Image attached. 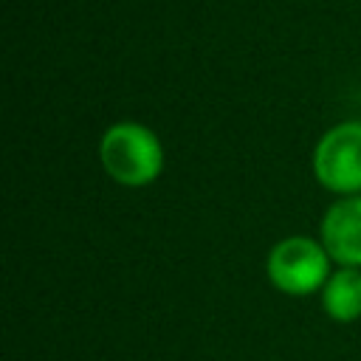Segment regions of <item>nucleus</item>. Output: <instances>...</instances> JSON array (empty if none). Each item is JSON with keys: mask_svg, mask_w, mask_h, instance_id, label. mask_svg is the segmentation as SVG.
<instances>
[{"mask_svg": "<svg viewBox=\"0 0 361 361\" xmlns=\"http://www.w3.org/2000/svg\"><path fill=\"white\" fill-rule=\"evenodd\" d=\"M99 155L107 175L124 186H144L155 180L164 166V149L158 135L133 121L113 124L102 135Z\"/></svg>", "mask_w": 361, "mask_h": 361, "instance_id": "obj_1", "label": "nucleus"}, {"mask_svg": "<svg viewBox=\"0 0 361 361\" xmlns=\"http://www.w3.org/2000/svg\"><path fill=\"white\" fill-rule=\"evenodd\" d=\"M327 251L310 237H285L268 254V279L293 296L313 293L327 285Z\"/></svg>", "mask_w": 361, "mask_h": 361, "instance_id": "obj_2", "label": "nucleus"}, {"mask_svg": "<svg viewBox=\"0 0 361 361\" xmlns=\"http://www.w3.org/2000/svg\"><path fill=\"white\" fill-rule=\"evenodd\" d=\"M313 172L319 183L330 192H358L361 189V124L347 121L324 133L313 152Z\"/></svg>", "mask_w": 361, "mask_h": 361, "instance_id": "obj_3", "label": "nucleus"}, {"mask_svg": "<svg viewBox=\"0 0 361 361\" xmlns=\"http://www.w3.org/2000/svg\"><path fill=\"white\" fill-rule=\"evenodd\" d=\"M322 243L330 259L344 268L361 265V197L333 203L322 220Z\"/></svg>", "mask_w": 361, "mask_h": 361, "instance_id": "obj_4", "label": "nucleus"}, {"mask_svg": "<svg viewBox=\"0 0 361 361\" xmlns=\"http://www.w3.org/2000/svg\"><path fill=\"white\" fill-rule=\"evenodd\" d=\"M324 310L336 322H353L361 316V274L355 268L336 271L322 293Z\"/></svg>", "mask_w": 361, "mask_h": 361, "instance_id": "obj_5", "label": "nucleus"}]
</instances>
